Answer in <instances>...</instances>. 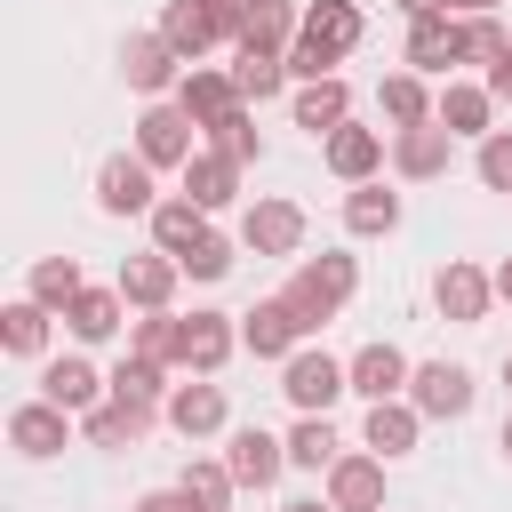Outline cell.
I'll return each instance as SVG.
<instances>
[{"instance_id":"cell-23","label":"cell","mask_w":512,"mask_h":512,"mask_svg":"<svg viewBox=\"0 0 512 512\" xmlns=\"http://www.w3.org/2000/svg\"><path fill=\"white\" fill-rule=\"evenodd\" d=\"M416 432H424V416H416L408 400H376V408H368V424H360L368 456H384V464H392V456H408V448H416Z\"/></svg>"},{"instance_id":"cell-24","label":"cell","mask_w":512,"mask_h":512,"mask_svg":"<svg viewBox=\"0 0 512 512\" xmlns=\"http://www.w3.org/2000/svg\"><path fill=\"white\" fill-rule=\"evenodd\" d=\"M296 32H304V8H296V0H248L240 48H272V56H288V48H296Z\"/></svg>"},{"instance_id":"cell-8","label":"cell","mask_w":512,"mask_h":512,"mask_svg":"<svg viewBox=\"0 0 512 512\" xmlns=\"http://www.w3.org/2000/svg\"><path fill=\"white\" fill-rule=\"evenodd\" d=\"M240 248H256V256H296V248H304V208H296V200H256V208L240 216Z\"/></svg>"},{"instance_id":"cell-10","label":"cell","mask_w":512,"mask_h":512,"mask_svg":"<svg viewBox=\"0 0 512 512\" xmlns=\"http://www.w3.org/2000/svg\"><path fill=\"white\" fill-rule=\"evenodd\" d=\"M344 368H352V392H360L368 408H376V400H400V392H408V376H416V368H408V352H400V344H384V336H376V344H360Z\"/></svg>"},{"instance_id":"cell-27","label":"cell","mask_w":512,"mask_h":512,"mask_svg":"<svg viewBox=\"0 0 512 512\" xmlns=\"http://www.w3.org/2000/svg\"><path fill=\"white\" fill-rule=\"evenodd\" d=\"M328 168H336L344 184H376V168H384V136H376V128H352V120H344V128L328 136Z\"/></svg>"},{"instance_id":"cell-16","label":"cell","mask_w":512,"mask_h":512,"mask_svg":"<svg viewBox=\"0 0 512 512\" xmlns=\"http://www.w3.org/2000/svg\"><path fill=\"white\" fill-rule=\"evenodd\" d=\"M448 160H456V136H448L440 120L400 128V136H392V168H400V176H416V184H424V176H448Z\"/></svg>"},{"instance_id":"cell-3","label":"cell","mask_w":512,"mask_h":512,"mask_svg":"<svg viewBox=\"0 0 512 512\" xmlns=\"http://www.w3.org/2000/svg\"><path fill=\"white\" fill-rule=\"evenodd\" d=\"M432 304H440L456 328H480V320H488V304H496V272H480V264L448 256V264L432 272Z\"/></svg>"},{"instance_id":"cell-4","label":"cell","mask_w":512,"mask_h":512,"mask_svg":"<svg viewBox=\"0 0 512 512\" xmlns=\"http://www.w3.org/2000/svg\"><path fill=\"white\" fill-rule=\"evenodd\" d=\"M136 160H144V168H192V112H184V104H144V120H136Z\"/></svg>"},{"instance_id":"cell-12","label":"cell","mask_w":512,"mask_h":512,"mask_svg":"<svg viewBox=\"0 0 512 512\" xmlns=\"http://www.w3.org/2000/svg\"><path fill=\"white\" fill-rule=\"evenodd\" d=\"M104 392H112V376H96V368H88V360H72V352L40 368V400H56L64 416H88V408H104Z\"/></svg>"},{"instance_id":"cell-29","label":"cell","mask_w":512,"mask_h":512,"mask_svg":"<svg viewBox=\"0 0 512 512\" xmlns=\"http://www.w3.org/2000/svg\"><path fill=\"white\" fill-rule=\"evenodd\" d=\"M488 112H496V96H488V88H464V80H448V88H440V128H448V136H496V128H488Z\"/></svg>"},{"instance_id":"cell-50","label":"cell","mask_w":512,"mask_h":512,"mask_svg":"<svg viewBox=\"0 0 512 512\" xmlns=\"http://www.w3.org/2000/svg\"><path fill=\"white\" fill-rule=\"evenodd\" d=\"M280 512H336V504H320V496H296V504H280Z\"/></svg>"},{"instance_id":"cell-46","label":"cell","mask_w":512,"mask_h":512,"mask_svg":"<svg viewBox=\"0 0 512 512\" xmlns=\"http://www.w3.org/2000/svg\"><path fill=\"white\" fill-rule=\"evenodd\" d=\"M128 512H192V504H184V488H152V496H136Z\"/></svg>"},{"instance_id":"cell-11","label":"cell","mask_w":512,"mask_h":512,"mask_svg":"<svg viewBox=\"0 0 512 512\" xmlns=\"http://www.w3.org/2000/svg\"><path fill=\"white\" fill-rule=\"evenodd\" d=\"M408 408H416V416H464V408H472V368L424 360V368L408 376Z\"/></svg>"},{"instance_id":"cell-48","label":"cell","mask_w":512,"mask_h":512,"mask_svg":"<svg viewBox=\"0 0 512 512\" xmlns=\"http://www.w3.org/2000/svg\"><path fill=\"white\" fill-rule=\"evenodd\" d=\"M400 8H408V24H416V16H440L448 0H400Z\"/></svg>"},{"instance_id":"cell-31","label":"cell","mask_w":512,"mask_h":512,"mask_svg":"<svg viewBox=\"0 0 512 512\" xmlns=\"http://www.w3.org/2000/svg\"><path fill=\"white\" fill-rule=\"evenodd\" d=\"M232 88H240V104H264V96H280V88H288V56H272V48H240V64H232Z\"/></svg>"},{"instance_id":"cell-36","label":"cell","mask_w":512,"mask_h":512,"mask_svg":"<svg viewBox=\"0 0 512 512\" xmlns=\"http://www.w3.org/2000/svg\"><path fill=\"white\" fill-rule=\"evenodd\" d=\"M112 400H128V408H152V416H160V408H168V384H160V360H136V352H128V360L112 368Z\"/></svg>"},{"instance_id":"cell-17","label":"cell","mask_w":512,"mask_h":512,"mask_svg":"<svg viewBox=\"0 0 512 512\" xmlns=\"http://www.w3.org/2000/svg\"><path fill=\"white\" fill-rule=\"evenodd\" d=\"M176 272H184V264H176V256H160V248H152V256H128V264H120V296H128L136 312H168Z\"/></svg>"},{"instance_id":"cell-26","label":"cell","mask_w":512,"mask_h":512,"mask_svg":"<svg viewBox=\"0 0 512 512\" xmlns=\"http://www.w3.org/2000/svg\"><path fill=\"white\" fill-rule=\"evenodd\" d=\"M160 40H168L184 64H200V56H208L224 32H216V16H208L200 0H168V16H160Z\"/></svg>"},{"instance_id":"cell-14","label":"cell","mask_w":512,"mask_h":512,"mask_svg":"<svg viewBox=\"0 0 512 512\" xmlns=\"http://www.w3.org/2000/svg\"><path fill=\"white\" fill-rule=\"evenodd\" d=\"M328 504L336 512H384V456H336L328 464Z\"/></svg>"},{"instance_id":"cell-47","label":"cell","mask_w":512,"mask_h":512,"mask_svg":"<svg viewBox=\"0 0 512 512\" xmlns=\"http://www.w3.org/2000/svg\"><path fill=\"white\" fill-rule=\"evenodd\" d=\"M488 96H496V104H512V56H504V64L488 72Z\"/></svg>"},{"instance_id":"cell-25","label":"cell","mask_w":512,"mask_h":512,"mask_svg":"<svg viewBox=\"0 0 512 512\" xmlns=\"http://www.w3.org/2000/svg\"><path fill=\"white\" fill-rule=\"evenodd\" d=\"M360 32H368V16H360L352 0H312V8H304V40H312V48H328V56L360 48Z\"/></svg>"},{"instance_id":"cell-13","label":"cell","mask_w":512,"mask_h":512,"mask_svg":"<svg viewBox=\"0 0 512 512\" xmlns=\"http://www.w3.org/2000/svg\"><path fill=\"white\" fill-rule=\"evenodd\" d=\"M224 464H232V480H240V488H272V480H280V464H288V440H272L264 424H240V432H232V448H224Z\"/></svg>"},{"instance_id":"cell-28","label":"cell","mask_w":512,"mask_h":512,"mask_svg":"<svg viewBox=\"0 0 512 512\" xmlns=\"http://www.w3.org/2000/svg\"><path fill=\"white\" fill-rule=\"evenodd\" d=\"M120 312H128V296H120V288H80V296H72V312H64V328H72L80 344H104V336H120Z\"/></svg>"},{"instance_id":"cell-49","label":"cell","mask_w":512,"mask_h":512,"mask_svg":"<svg viewBox=\"0 0 512 512\" xmlns=\"http://www.w3.org/2000/svg\"><path fill=\"white\" fill-rule=\"evenodd\" d=\"M496 296H504V304H512V256H504V264H496Z\"/></svg>"},{"instance_id":"cell-51","label":"cell","mask_w":512,"mask_h":512,"mask_svg":"<svg viewBox=\"0 0 512 512\" xmlns=\"http://www.w3.org/2000/svg\"><path fill=\"white\" fill-rule=\"evenodd\" d=\"M496 448H504V464H512V416H504V432H496Z\"/></svg>"},{"instance_id":"cell-5","label":"cell","mask_w":512,"mask_h":512,"mask_svg":"<svg viewBox=\"0 0 512 512\" xmlns=\"http://www.w3.org/2000/svg\"><path fill=\"white\" fill-rule=\"evenodd\" d=\"M120 72H128V88H136V96H168V88H184V56H176L160 32H128Z\"/></svg>"},{"instance_id":"cell-21","label":"cell","mask_w":512,"mask_h":512,"mask_svg":"<svg viewBox=\"0 0 512 512\" xmlns=\"http://www.w3.org/2000/svg\"><path fill=\"white\" fill-rule=\"evenodd\" d=\"M200 240H208V208H192L184 192L152 208V248H160V256H176V264H184V256H192Z\"/></svg>"},{"instance_id":"cell-19","label":"cell","mask_w":512,"mask_h":512,"mask_svg":"<svg viewBox=\"0 0 512 512\" xmlns=\"http://www.w3.org/2000/svg\"><path fill=\"white\" fill-rule=\"evenodd\" d=\"M176 104L192 112V128H216L224 112H240V88H232V72H208V64H192V72H184V88H176Z\"/></svg>"},{"instance_id":"cell-40","label":"cell","mask_w":512,"mask_h":512,"mask_svg":"<svg viewBox=\"0 0 512 512\" xmlns=\"http://www.w3.org/2000/svg\"><path fill=\"white\" fill-rule=\"evenodd\" d=\"M208 152H224V160H240V168L264 152V136H256V120H248V104H240V112H224V120L208 128Z\"/></svg>"},{"instance_id":"cell-32","label":"cell","mask_w":512,"mask_h":512,"mask_svg":"<svg viewBox=\"0 0 512 512\" xmlns=\"http://www.w3.org/2000/svg\"><path fill=\"white\" fill-rule=\"evenodd\" d=\"M344 112H352L344 80H312V88H296V128H312V136H336V128H344Z\"/></svg>"},{"instance_id":"cell-38","label":"cell","mask_w":512,"mask_h":512,"mask_svg":"<svg viewBox=\"0 0 512 512\" xmlns=\"http://www.w3.org/2000/svg\"><path fill=\"white\" fill-rule=\"evenodd\" d=\"M344 456V440H336V424L328 416H304L296 432H288V464H304V472H328Z\"/></svg>"},{"instance_id":"cell-43","label":"cell","mask_w":512,"mask_h":512,"mask_svg":"<svg viewBox=\"0 0 512 512\" xmlns=\"http://www.w3.org/2000/svg\"><path fill=\"white\" fill-rule=\"evenodd\" d=\"M472 168H480V184H488V192H512V128L480 136V160H472Z\"/></svg>"},{"instance_id":"cell-1","label":"cell","mask_w":512,"mask_h":512,"mask_svg":"<svg viewBox=\"0 0 512 512\" xmlns=\"http://www.w3.org/2000/svg\"><path fill=\"white\" fill-rule=\"evenodd\" d=\"M352 288H360V264H352V256H304L280 296H288V312L304 320V336H320V328L352 304Z\"/></svg>"},{"instance_id":"cell-52","label":"cell","mask_w":512,"mask_h":512,"mask_svg":"<svg viewBox=\"0 0 512 512\" xmlns=\"http://www.w3.org/2000/svg\"><path fill=\"white\" fill-rule=\"evenodd\" d=\"M448 8H472V16H488V8H496V0H448Z\"/></svg>"},{"instance_id":"cell-22","label":"cell","mask_w":512,"mask_h":512,"mask_svg":"<svg viewBox=\"0 0 512 512\" xmlns=\"http://www.w3.org/2000/svg\"><path fill=\"white\" fill-rule=\"evenodd\" d=\"M64 432H72V416H64L56 400H24V408L8 416V440H16V456H56V448H64Z\"/></svg>"},{"instance_id":"cell-45","label":"cell","mask_w":512,"mask_h":512,"mask_svg":"<svg viewBox=\"0 0 512 512\" xmlns=\"http://www.w3.org/2000/svg\"><path fill=\"white\" fill-rule=\"evenodd\" d=\"M288 72H296L304 88H312V80H336V56H328V48H312V40L296 32V48H288Z\"/></svg>"},{"instance_id":"cell-42","label":"cell","mask_w":512,"mask_h":512,"mask_svg":"<svg viewBox=\"0 0 512 512\" xmlns=\"http://www.w3.org/2000/svg\"><path fill=\"white\" fill-rule=\"evenodd\" d=\"M176 328H184V320L144 312V320H136V360H160V368H168V360H176Z\"/></svg>"},{"instance_id":"cell-35","label":"cell","mask_w":512,"mask_h":512,"mask_svg":"<svg viewBox=\"0 0 512 512\" xmlns=\"http://www.w3.org/2000/svg\"><path fill=\"white\" fill-rule=\"evenodd\" d=\"M384 120H392V128H424V120H440V104L424 96V72H392V80H384Z\"/></svg>"},{"instance_id":"cell-34","label":"cell","mask_w":512,"mask_h":512,"mask_svg":"<svg viewBox=\"0 0 512 512\" xmlns=\"http://www.w3.org/2000/svg\"><path fill=\"white\" fill-rule=\"evenodd\" d=\"M0 344H8L16 360H40V352H48V304L16 296V304L0 312Z\"/></svg>"},{"instance_id":"cell-41","label":"cell","mask_w":512,"mask_h":512,"mask_svg":"<svg viewBox=\"0 0 512 512\" xmlns=\"http://www.w3.org/2000/svg\"><path fill=\"white\" fill-rule=\"evenodd\" d=\"M464 56H472V64H488V72H496V64H504V56H512V32H504V24H496V16H472V24H464Z\"/></svg>"},{"instance_id":"cell-7","label":"cell","mask_w":512,"mask_h":512,"mask_svg":"<svg viewBox=\"0 0 512 512\" xmlns=\"http://www.w3.org/2000/svg\"><path fill=\"white\" fill-rule=\"evenodd\" d=\"M96 208H104V216H152V208H160V200H152V168L128 160V152H112V160L96 168Z\"/></svg>"},{"instance_id":"cell-9","label":"cell","mask_w":512,"mask_h":512,"mask_svg":"<svg viewBox=\"0 0 512 512\" xmlns=\"http://www.w3.org/2000/svg\"><path fill=\"white\" fill-rule=\"evenodd\" d=\"M240 344H248L256 360H296V352H304V320L288 312V296H272V304L240 312Z\"/></svg>"},{"instance_id":"cell-20","label":"cell","mask_w":512,"mask_h":512,"mask_svg":"<svg viewBox=\"0 0 512 512\" xmlns=\"http://www.w3.org/2000/svg\"><path fill=\"white\" fill-rule=\"evenodd\" d=\"M184 200L192 208H232L240 200V160H224V152H192V168H184Z\"/></svg>"},{"instance_id":"cell-2","label":"cell","mask_w":512,"mask_h":512,"mask_svg":"<svg viewBox=\"0 0 512 512\" xmlns=\"http://www.w3.org/2000/svg\"><path fill=\"white\" fill-rule=\"evenodd\" d=\"M280 392H288L296 416H328V400L352 392V368L328 360V352H296V360H280Z\"/></svg>"},{"instance_id":"cell-37","label":"cell","mask_w":512,"mask_h":512,"mask_svg":"<svg viewBox=\"0 0 512 512\" xmlns=\"http://www.w3.org/2000/svg\"><path fill=\"white\" fill-rule=\"evenodd\" d=\"M88 280H80V264L72 256H40L32 264V304H48V312H72V296H80Z\"/></svg>"},{"instance_id":"cell-15","label":"cell","mask_w":512,"mask_h":512,"mask_svg":"<svg viewBox=\"0 0 512 512\" xmlns=\"http://www.w3.org/2000/svg\"><path fill=\"white\" fill-rule=\"evenodd\" d=\"M408 64H416V72L472 64V56H464V24H456L448 8H440V16H416V24H408Z\"/></svg>"},{"instance_id":"cell-44","label":"cell","mask_w":512,"mask_h":512,"mask_svg":"<svg viewBox=\"0 0 512 512\" xmlns=\"http://www.w3.org/2000/svg\"><path fill=\"white\" fill-rule=\"evenodd\" d=\"M184 272H192V280H224V272H232V240H224V232H208V240L184 256Z\"/></svg>"},{"instance_id":"cell-30","label":"cell","mask_w":512,"mask_h":512,"mask_svg":"<svg viewBox=\"0 0 512 512\" xmlns=\"http://www.w3.org/2000/svg\"><path fill=\"white\" fill-rule=\"evenodd\" d=\"M80 424H88V440H96V448H136V440L152 432V408H128V400H104V408H88Z\"/></svg>"},{"instance_id":"cell-39","label":"cell","mask_w":512,"mask_h":512,"mask_svg":"<svg viewBox=\"0 0 512 512\" xmlns=\"http://www.w3.org/2000/svg\"><path fill=\"white\" fill-rule=\"evenodd\" d=\"M176 488H184V504H192V512H224L240 480H232V464H184V480H176Z\"/></svg>"},{"instance_id":"cell-33","label":"cell","mask_w":512,"mask_h":512,"mask_svg":"<svg viewBox=\"0 0 512 512\" xmlns=\"http://www.w3.org/2000/svg\"><path fill=\"white\" fill-rule=\"evenodd\" d=\"M344 224H352L360 240H384V232L400 224V192H384V184H352V200H344Z\"/></svg>"},{"instance_id":"cell-18","label":"cell","mask_w":512,"mask_h":512,"mask_svg":"<svg viewBox=\"0 0 512 512\" xmlns=\"http://www.w3.org/2000/svg\"><path fill=\"white\" fill-rule=\"evenodd\" d=\"M160 416H168L184 440H208V432H224V384H208V376H200V384H176Z\"/></svg>"},{"instance_id":"cell-6","label":"cell","mask_w":512,"mask_h":512,"mask_svg":"<svg viewBox=\"0 0 512 512\" xmlns=\"http://www.w3.org/2000/svg\"><path fill=\"white\" fill-rule=\"evenodd\" d=\"M232 344H240L232 312H192V320L176 328V368H192V376H216V368L232 360Z\"/></svg>"},{"instance_id":"cell-53","label":"cell","mask_w":512,"mask_h":512,"mask_svg":"<svg viewBox=\"0 0 512 512\" xmlns=\"http://www.w3.org/2000/svg\"><path fill=\"white\" fill-rule=\"evenodd\" d=\"M504 384H512V352H504Z\"/></svg>"}]
</instances>
